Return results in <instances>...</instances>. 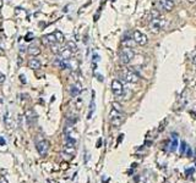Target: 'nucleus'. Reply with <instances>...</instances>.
Segmentation results:
<instances>
[{"instance_id":"obj_1","label":"nucleus","mask_w":196,"mask_h":183,"mask_svg":"<svg viewBox=\"0 0 196 183\" xmlns=\"http://www.w3.org/2000/svg\"><path fill=\"white\" fill-rule=\"evenodd\" d=\"M164 18L159 15V16H156V17H151V21H150V28L153 33H158L161 29L164 27Z\"/></svg>"},{"instance_id":"obj_2","label":"nucleus","mask_w":196,"mask_h":183,"mask_svg":"<svg viewBox=\"0 0 196 183\" xmlns=\"http://www.w3.org/2000/svg\"><path fill=\"white\" fill-rule=\"evenodd\" d=\"M135 56V51L132 50L131 46H124L121 50H120V54H119V57H120V61L123 64H129L132 59Z\"/></svg>"},{"instance_id":"obj_3","label":"nucleus","mask_w":196,"mask_h":183,"mask_svg":"<svg viewBox=\"0 0 196 183\" xmlns=\"http://www.w3.org/2000/svg\"><path fill=\"white\" fill-rule=\"evenodd\" d=\"M109 118H111V123L114 127H119L123 123V120H124V116L121 111H118L115 109H112V111L109 113Z\"/></svg>"},{"instance_id":"obj_4","label":"nucleus","mask_w":196,"mask_h":183,"mask_svg":"<svg viewBox=\"0 0 196 183\" xmlns=\"http://www.w3.org/2000/svg\"><path fill=\"white\" fill-rule=\"evenodd\" d=\"M121 76L129 83H137L139 82V75L131 69H125L121 72Z\"/></svg>"},{"instance_id":"obj_5","label":"nucleus","mask_w":196,"mask_h":183,"mask_svg":"<svg viewBox=\"0 0 196 183\" xmlns=\"http://www.w3.org/2000/svg\"><path fill=\"white\" fill-rule=\"evenodd\" d=\"M112 92L115 98H121L124 95V87L123 83L118 79H113L112 82Z\"/></svg>"},{"instance_id":"obj_6","label":"nucleus","mask_w":196,"mask_h":183,"mask_svg":"<svg viewBox=\"0 0 196 183\" xmlns=\"http://www.w3.org/2000/svg\"><path fill=\"white\" fill-rule=\"evenodd\" d=\"M132 41L136 43V44H139V45H142V46L146 45L147 42H148L146 34H143L140 31H134V33H132Z\"/></svg>"},{"instance_id":"obj_7","label":"nucleus","mask_w":196,"mask_h":183,"mask_svg":"<svg viewBox=\"0 0 196 183\" xmlns=\"http://www.w3.org/2000/svg\"><path fill=\"white\" fill-rule=\"evenodd\" d=\"M36 147H37L38 153L42 155V156H45V155L48 154V152H49V142L47 141V139H42V141L37 142Z\"/></svg>"},{"instance_id":"obj_8","label":"nucleus","mask_w":196,"mask_h":183,"mask_svg":"<svg viewBox=\"0 0 196 183\" xmlns=\"http://www.w3.org/2000/svg\"><path fill=\"white\" fill-rule=\"evenodd\" d=\"M175 6V0H161V7L164 10V11H172Z\"/></svg>"},{"instance_id":"obj_9","label":"nucleus","mask_w":196,"mask_h":183,"mask_svg":"<svg viewBox=\"0 0 196 183\" xmlns=\"http://www.w3.org/2000/svg\"><path fill=\"white\" fill-rule=\"evenodd\" d=\"M27 51H28V54H29L31 56H33V57L41 54V49H39V46H38L37 44H34V43H33V44H31V45L28 46Z\"/></svg>"},{"instance_id":"obj_10","label":"nucleus","mask_w":196,"mask_h":183,"mask_svg":"<svg viewBox=\"0 0 196 183\" xmlns=\"http://www.w3.org/2000/svg\"><path fill=\"white\" fill-rule=\"evenodd\" d=\"M60 56L63 57V59H65V60H69L72 57V54H74V51L70 50L68 46H64V48H61V50H60Z\"/></svg>"},{"instance_id":"obj_11","label":"nucleus","mask_w":196,"mask_h":183,"mask_svg":"<svg viewBox=\"0 0 196 183\" xmlns=\"http://www.w3.org/2000/svg\"><path fill=\"white\" fill-rule=\"evenodd\" d=\"M42 42L45 44V45H48V46H50L52 44H54L56 43V39H55V36H54V33L53 34H47V36H44L42 38Z\"/></svg>"},{"instance_id":"obj_12","label":"nucleus","mask_w":196,"mask_h":183,"mask_svg":"<svg viewBox=\"0 0 196 183\" xmlns=\"http://www.w3.org/2000/svg\"><path fill=\"white\" fill-rule=\"evenodd\" d=\"M41 61L38 60V59H36V57H33V59H31L29 61H28V67L29 69H32V70H39L41 69Z\"/></svg>"},{"instance_id":"obj_13","label":"nucleus","mask_w":196,"mask_h":183,"mask_svg":"<svg viewBox=\"0 0 196 183\" xmlns=\"http://www.w3.org/2000/svg\"><path fill=\"white\" fill-rule=\"evenodd\" d=\"M25 116H26V118H28V120H34L37 117V113H36V111L33 109H27L25 111Z\"/></svg>"},{"instance_id":"obj_14","label":"nucleus","mask_w":196,"mask_h":183,"mask_svg":"<svg viewBox=\"0 0 196 183\" xmlns=\"http://www.w3.org/2000/svg\"><path fill=\"white\" fill-rule=\"evenodd\" d=\"M54 36H55L56 43H59V44H61V43L65 41V37H64V34L60 31H55L54 32Z\"/></svg>"},{"instance_id":"obj_15","label":"nucleus","mask_w":196,"mask_h":183,"mask_svg":"<svg viewBox=\"0 0 196 183\" xmlns=\"http://www.w3.org/2000/svg\"><path fill=\"white\" fill-rule=\"evenodd\" d=\"M70 93H71V95L72 97H77V94L80 93V84H74V85H71V88H70Z\"/></svg>"},{"instance_id":"obj_16","label":"nucleus","mask_w":196,"mask_h":183,"mask_svg":"<svg viewBox=\"0 0 196 183\" xmlns=\"http://www.w3.org/2000/svg\"><path fill=\"white\" fill-rule=\"evenodd\" d=\"M49 48H50L52 53H54V54H59V53H60V50H61V46H60V44H59V43H54V44H52Z\"/></svg>"},{"instance_id":"obj_17","label":"nucleus","mask_w":196,"mask_h":183,"mask_svg":"<svg viewBox=\"0 0 196 183\" xmlns=\"http://www.w3.org/2000/svg\"><path fill=\"white\" fill-rule=\"evenodd\" d=\"M69 61V69H71L72 71H76L77 70V61L74 59V57H71L68 60Z\"/></svg>"},{"instance_id":"obj_18","label":"nucleus","mask_w":196,"mask_h":183,"mask_svg":"<svg viewBox=\"0 0 196 183\" xmlns=\"http://www.w3.org/2000/svg\"><path fill=\"white\" fill-rule=\"evenodd\" d=\"M65 46H68L70 50H72V51H75L76 49H77V46H76V44L74 42H68L66 44H65Z\"/></svg>"},{"instance_id":"obj_19","label":"nucleus","mask_w":196,"mask_h":183,"mask_svg":"<svg viewBox=\"0 0 196 183\" xmlns=\"http://www.w3.org/2000/svg\"><path fill=\"white\" fill-rule=\"evenodd\" d=\"M113 109H115V110H118V111H123V109H121V105L119 104V103H116V101H114L112 104Z\"/></svg>"},{"instance_id":"obj_20","label":"nucleus","mask_w":196,"mask_h":183,"mask_svg":"<svg viewBox=\"0 0 196 183\" xmlns=\"http://www.w3.org/2000/svg\"><path fill=\"white\" fill-rule=\"evenodd\" d=\"M175 147H177V139H175V137H173V143H172V148H170V150H172V152L175 150Z\"/></svg>"},{"instance_id":"obj_21","label":"nucleus","mask_w":196,"mask_h":183,"mask_svg":"<svg viewBox=\"0 0 196 183\" xmlns=\"http://www.w3.org/2000/svg\"><path fill=\"white\" fill-rule=\"evenodd\" d=\"M4 81H5V76H4V75L0 72V83H3Z\"/></svg>"},{"instance_id":"obj_22","label":"nucleus","mask_w":196,"mask_h":183,"mask_svg":"<svg viewBox=\"0 0 196 183\" xmlns=\"http://www.w3.org/2000/svg\"><path fill=\"white\" fill-rule=\"evenodd\" d=\"M0 183H8V182H6V180L4 177H0Z\"/></svg>"},{"instance_id":"obj_23","label":"nucleus","mask_w":196,"mask_h":183,"mask_svg":"<svg viewBox=\"0 0 196 183\" xmlns=\"http://www.w3.org/2000/svg\"><path fill=\"white\" fill-rule=\"evenodd\" d=\"M184 150H185V143H182V153H184Z\"/></svg>"},{"instance_id":"obj_24","label":"nucleus","mask_w":196,"mask_h":183,"mask_svg":"<svg viewBox=\"0 0 196 183\" xmlns=\"http://www.w3.org/2000/svg\"><path fill=\"white\" fill-rule=\"evenodd\" d=\"M0 144H5V142H4V139L0 137Z\"/></svg>"},{"instance_id":"obj_25","label":"nucleus","mask_w":196,"mask_h":183,"mask_svg":"<svg viewBox=\"0 0 196 183\" xmlns=\"http://www.w3.org/2000/svg\"><path fill=\"white\" fill-rule=\"evenodd\" d=\"M3 6V0H0V7Z\"/></svg>"},{"instance_id":"obj_26","label":"nucleus","mask_w":196,"mask_h":183,"mask_svg":"<svg viewBox=\"0 0 196 183\" xmlns=\"http://www.w3.org/2000/svg\"><path fill=\"white\" fill-rule=\"evenodd\" d=\"M188 1H190V2H194V1H196V0H188Z\"/></svg>"},{"instance_id":"obj_27","label":"nucleus","mask_w":196,"mask_h":183,"mask_svg":"<svg viewBox=\"0 0 196 183\" xmlns=\"http://www.w3.org/2000/svg\"><path fill=\"white\" fill-rule=\"evenodd\" d=\"M49 183H58V182H54V181H49Z\"/></svg>"},{"instance_id":"obj_28","label":"nucleus","mask_w":196,"mask_h":183,"mask_svg":"<svg viewBox=\"0 0 196 183\" xmlns=\"http://www.w3.org/2000/svg\"><path fill=\"white\" fill-rule=\"evenodd\" d=\"M0 16H1V15H0Z\"/></svg>"}]
</instances>
